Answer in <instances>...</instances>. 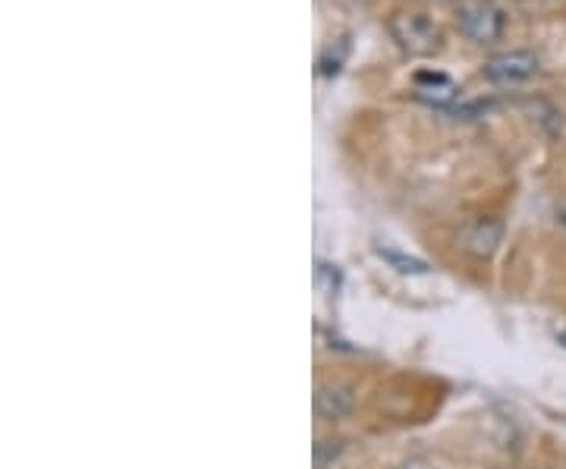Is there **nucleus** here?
<instances>
[{"instance_id": "f257e3e1", "label": "nucleus", "mask_w": 566, "mask_h": 469, "mask_svg": "<svg viewBox=\"0 0 566 469\" xmlns=\"http://www.w3.org/2000/svg\"><path fill=\"white\" fill-rule=\"evenodd\" d=\"M387 32L390 39L397 41V48L409 54V58H431L441 51V25L431 20L428 13L419 10H403V13H394L387 22Z\"/></svg>"}, {"instance_id": "f03ea898", "label": "nucleus", "mask_w": 566, "mask_h": 469, "mask_svg": "<svg viewBox=\"0 0 566 469\" xmlns=\"http://www.w3.org/2000/svg\"><path fill=\"white\" fill-rule=\"evenodd\" d=\"M457 25L475 44H491L504 35V10L494 0H465L457 10Z\"/></svg>"}, {"instance_id": "7ed1b4c3", "label": "nucleus", "mask_w": 566, "mask_h": 469, "mask_svg": "<svg viewBox=\"0 0 566 469\" xmlns=\"http://www.w3.org/2000/svg\"><path fill=\"white\" fill-rule=\"evenodd\" d=\"M538 73V58L532 51H501L491 54L482 66V76L497 85H516V82L532 80Z\"/></svg>"}, {"instance_id": "20e7f679", "label": "nucleus", "mask_w": 566, "mask_h": 469, "mask_svg": "<svg viewBox=\"0 0 566 469\" xmlns=\"http://www.w3.org/2000/svg\"><path fill=\"white\" fill-rule=\"evenodd\" d=\"M412 95L419 102L431 104V107H450V104L460 98V88L457 82L450 80L447 73H438V70H419L416 80H412Z\"/></svg>"}, {"instance_id": "39448f33", "label": "nucleus", "mask_w": 566, "mask_h": 469, "mask_svg": "<svg viewBox=\"0 0 566 469\" xmlns=\"http://www.w3.org/2000/svg\"><path fill=\"white\" fill-rule=\"evenodd\" d=\"M460 240H463V249H469V252H475V256H491L494 246L501 243V225H497V221H488V218H479V221H472V225L463 227Z\"/></svg>"}, {"instance_id": "423d86ee", "label": "nucleus", "mask_w": 566, "mask_h": 469, "mask_svg": "<svg viewBox=\"0 0 566 469\" xmlns=\"http://www.w3.org/2000/svg\"><path fill=\"white\" fill-rule=\"evenodd\" d=\"M346 54H349V39H337L331 41L327 48H324V54L318 58V73L322 76H337L340 73V66L346 63Z\"/></svg>"}, {"instance_id": "0eeeda50", "label": "nucleus", "mask_w": 566, "mask_h": 469, "mask_svg": "<svg viewBox=\"0 0 566 469\" xmlns=\"http://www.w3.org/2000/svg\"><path fill=\"white\" fill-rule=\"evenodd\" d=\"M349 407H353V394L346 388H324L318 394V409H322L324 416H331V419L344 416Z\"/></svg>"}, {"instance_id": "6e6552de", "label": "nucleus", "mask_w": 566, "mask_h": 469, "mask_svg": "<svg viewBox=\"0 0 566 469\" xmlns=\"http://www.w3.org/2000/svg\"><path fill=\"white\" fill-rule=\"evenodd\" d=\"M403 469H428V467H422V463H409V467H403Z\"/></svg>"}, {"instance_id": "1a4fd4ad", "label": "nucleus", "mask_w": 566, "mask_h": 469, "mask_svg": "<svg viewBox=\"0 0 566 469\" xmlns=\"http://www.w3.org/2000/svg\"><path fill=\"white\" fill-rule=\"evenodd\" d=\"M560 341H564V347H566V331H564V334H560Z\"/></svg>"}]
</instances>
